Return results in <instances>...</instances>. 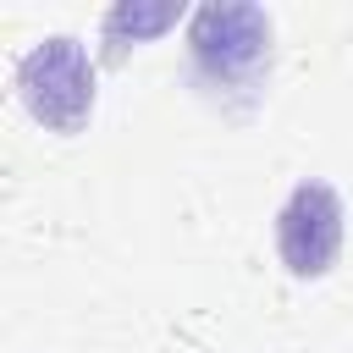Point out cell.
Wrapping results in <instances>:
<instances>
[{"label":"cell","mask_w":353,"mask_h":353,"mask_svg":"<svg viewBox=\"0 0 353 353\" xmlns=\"http://www.w3.org/2000/svg\"><path fill=\"white\" fill-rule=\"evenodd\" d=\"M39 83H50V94H44V99H33V110H39V116H50V121H66V110H72V116H83V110H88V99H94V72H88V66H83V55L72 50V39H50V44L28 61L22 88H39Z\"/></svg>","instance_id":"cell-2"},{"label":"cell","mask_w":353,"mask_h":353,"mask_svg":"<svg viewBox=\"0 0 353 353\" xmlns=\"http://www.w3.org/2000/svg\"><path fill=\"white\" fill-rule=\"evenodd\" d=\"M270 55V28L259 11H204L193 22V61L210 72V83H248L259 77Z\"/></svg>","instance_id":"cell-1"}]
</instances>
